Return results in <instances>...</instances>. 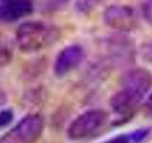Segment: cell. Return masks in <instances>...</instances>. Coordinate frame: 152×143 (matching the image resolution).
Returning a JSON list of instances; mask_svg holds the SVG:
<instances>
[{
    "mask_svg": "<svg viewBox=\"0 0 152 143\" xmlns=\"http://www.w3.org/2000/svg\"><path fill=\"white\" fill-rule=\"evenodd\" d=\"M121 85L122 89L110 98V106L119 116H128L150 91L152 74L142 68L131 70L123 76Z\"/></svg>",
    "mask_w": 152,
    "mask_h": 143,
    "instance_id": "1",
    "label": "cell"
},
{
    "mask_svg": "<svg viewBox=\"0 0 152 143\" xmlns=\"http://www.w3.org/2000/svg\"><path fill=\"white\" fill-rule=\"evenodd\" d=\"M59 32L52 25L41 21H28L16 31V43L22 52L40 51L58 39Z\"/></svg>",
    "mask_w": 152,
    "mask_h": 143,
    "instance_id": "2",
    "label": "cell"
},
{
    "mask_svg": "<svg viewBox=\"0 0 152 143\" xmlns=\"http://www.w3.org/2000/svg\"><path fill=\"white\" fill-rule=\"evenodd\" d=\"M44 129V119L38 114L25 116L0 138V143H35Z\"/></svg>",
    "mask_w": 152,
    "mask_h": 143,
    "instance_id": "3",
    "label": "cell"
},
{
    "mask_svg": "<svg viewBox=\"0 0 152 143\" xmlns=\"http://www.w3.org/2000/svg\"><path fill=\"white\" fill-rule=\"evenodd\" d=\"M107 120V114L101 109H91L83 113L70 123L68 136L70 139L78 140L91 136Z\"/></svg>",
    "mask_w": 152,
    "mask_h": 143,
    "instance_id": "4",
    "label": "cell"
},
{
    "mask_svg": "<svg viewBox=\"0 0 152 143\" xmlns=\"http://www.w3.org/2000/svg\"><path fill=\"white\" fill-rule=\"evenodd\" d=\"M106 24L120 32H131L139 25V18L135 10L126 5H111L104 12Z\"/></svg>",
    "mask_w": 152,
    "mask_h": 143,
    "instance_id": "5",
    "label": "cell"
},
{
    "mask_svg": "<svg viewBox=\"0 0 152 143\" xmlns=\"http://www.w3.org/2000/svg\"><path fill=\"white\" fill-rule=\"evenodd\" d=\"M84 58V51L79 45H69L57 55L53 70L57 76H64L80 65Z\"/></svg>",
    "mask_w": 152,
    "mask_h": 143,
    "instance_id": "6",
    "label": "cell"
},
{
    "mask_svg": "<svg viewBox=\"0 0 152 143\" xmlns=\"http://www.w3.org/2000/svg\"><path fill=\"white\" fill-rule=\"evenodd\" d=\"M32 10L31 0H0V20H17L30 14Z\"/></svg>",
    "mask_w": 152,
    "mask_h": 143,
    "instance_id": "7",
    "label": "cell"
},
{
    "mask_svg": "<svg viewBox=\"0 0 152 143\" xmlns=\"http://www.w3.org/2000/svg\"><path fill=\"white\" fill-rule=\"evenodd\" d=\"M12 57V47L11 42L0 36V66H4L11 61Z\"/></svg>",
    "mask_w": 152,
    "mask_h": 143,
    "instance_id": "8",
    "label": "cell"
},
{
    "mask_svg": "<svg viewBox=\"0 0 152 143\" xmlns=\"http://www.w3.org/2000/svg\"><path fill=\"white\" fill-rule=\"evenodd\" d=\"M69 0H44V7L48 11H57L64 8Z\"/></svg>",
    "mask_w": 152,
    "mask_h": 143,
    "instance_id": "9",
    "label": "cell"
},
{
    "mask_svg": "<svg viewBox=\"0 0 152 143\" xmlns=\"http://www.w3.org/2000/svg\"><path fill=\"white\" fill-rule=\"evenodd\" d=\"M141 6L142 15L152 25V0H142Z\"/></svg>",
    "mask_w": 152,
    "mask_h": 143,
    "instance_id": "10",
    "label": "cell"
},
{
    "mask_svg": "<svg viewBox=\"0 0 152 143\" xmlns=\"http://www.w3.org/2000/svg\"><path fill=\"white\" fill-rule=\"evenodd\" d=\"M103 1H106V0H78L77 6L79 10L86 12L93 9L95 6H97L98 4L102 3Z\"/></svg>",
    "mask_w": 152,
    "mask_h": 143,
    "instance_id": "11",
    "label": "cell"
},
{
    "mask_svg": "<svg viewBox=\"0 0 152 143\" xmlns=\"http://www.w3.org/2000/svg\"><path fill=\"white\" fill-rule=\"evenodd\" d=\"M141 54L145 60L152 63V39L145 42L142 45Z\"/></svg>",
    "mask_w": 152,
    "mask_h": 143,
    "instance_id": "12",
    "label": "cell"
},
{
    "mask_svg": "<svg viewBox=\"0 0 152 143\" xmlns=\"http://www.w3.org/2000/svg\"><path fill=\"white\" fill-rule=\"evenodd\" d=\"M104 143H136L134 138H133L132 133H127V135H121L111 138Z\"/></svg>",
    "mask_w": 152,
    "mask_h": 143,
    "instance_id": "13",
    "label": "cell"
},
{
    "mask_svg": "<svg viewBox=\"0 0 152 143\" xmlns=\"http://www.w3.org/2000/svg\"><path fill=\"white\" fill-rule=\"evenodd\" d=\"M13 118V113L12 110H3L0 111V128H3L11 122Z\"/></svg>",
    "mask_w": 152,
    "mask_h": 143,
    "instance_id": "14",
    "label": "cell"
},
{
    "mask_svg": "<svg viewBox=\"0 0 152 143\" xmlns=\"http://www.w3.org/2000/svg\"><path fill=\"white\" fill-rule=\"evenodd\" d=\"M145 110H146L147 113L152 114V93L150 94L148 98H147L146 102L145 104Z\"/></svg>",
    "mask_w": 152,
    "mask_h": 143,
    "instance_id": "15",
    "label": "cell"
}]
</instances>
